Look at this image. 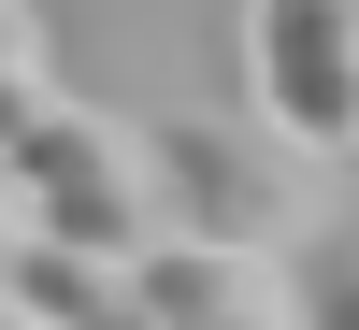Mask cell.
<instances>
[{"instance_id":"obj_1","label":"cell","mask_w":359,"mask_h":330,"mask_svg":"<svg viewBox=\"0 0 359 330\" xmlns=\"http://www.w3.org/2000/svg\"><path fill=\"white\" fill-rule=\"evenodd\" d=\"M158 201H172V245H230V259H302L316 230V158H287L273 130L245 115H158Z\"/></svg>"},{"instance_id":"obj_2","label":"cell","mask_w":359,"mask_h":330,"mask_svg":"<svg viewBox=\"0 0 359 330\" xmlns=\"http://www.w3.org/2000/svg\"><path fill=\"white\" fill-rule=\"evenodd\" d=\"M15 187H29V245H72V259H144L172 245V201H158V144L101 101H57L43 130L15 144Z\"/></svg>"},{"instance_id":"obj_3","label":"cell","mask_w":359,"mask_h":330,"mask_svg":"<svg viewBox=\"0 0 359 330\" xmlns=\"http://www.w3.org/2000/svg\"><path fill=\"white\" fill-rule=\"evenodd\" d=\"M230 115L287 158H359V0H245L230 15Z\"/></svg>"},{"instance_id":"obj_4","label":"cell","mask_w":359,"mask_h":330,"mask_svg":"<svg viewBox=\"0 0 359 330\" xmlns=\"http://www.w3.org/2000/svg\"><path fill=\"white\" fill-rule=\"evenodd\" d=\"M130 330H302V302H287V259L144 245L130 259Z\"/></svg>"},{"instance_id":"obj_5","label":"cell","mask_w":359,"mask_h":330,"mask_svg":"<svg viewBox=\"0 0 359 330\" xmlns=\"http://www.w3.org/2000/svg\"><path fill=\"white\" fill-rule=\"evenodd\" d=\"M15 302H29V330H130V259L15 245Z\"/></svg>"},{"instance_id":"obj_6","label":"cell","mask_w":359,"mask_h":330,"mask_svg":"<svg viewBox=\"0 0 359 330\" xmlns=\"http://www.w3.org/2000/svg\"><path fill=\"white\" fill-rule=\"evenodd\" d=\"M287 302H302V330H359V216L287 259Z\"/></svg>"},{"instance_id":"obj_7","label":"cell","mask_w":359,"mask_h":330,"mask_svg":"<svg viewBox=\"0 0 359 330\" xmlns=\"http://www.w3.org/2000/svg\"><path fill=\"white\" fill-rule=\"evenodd\" d=\"M43 115H57V72H0V158H15Z\"/></svg>"},{"instance_id":"obj_8","label":"cell","mask_w":359,"mask_h":330,"mask_svg":"<svg viewBox=\"0 0 359 330\" xmlns=\"http://www.w3.org/2000/svg\"><path fill=\"white\" fill-rule=\"evenodd\" d=\"M0 72H43V15L29 0H0Z\"/></svg>"},{"instance_id":"obj_9","label":"cell","mask_w":359,"mask_h":330,"mask_svg":"<svg viewBox=\"0 0 359 330\" xmlns=\"http://www.w3.org/2000/svg\"><path fill=\"white\" fill-rule=\"evenodd\" d=\"M15 245H29V187H15V158H0V273H15Z\"/></svg>"},{"instance_id":"obj_10","label":"cell","mask_w":359,"mask_h":330,"mask_svg":"<svg viewBox=\"0 0 359 330\" xmlns=\"http://www.w3.org/2000/svg\"><path fill=\"white\" fill-rule=\"evenodd\" d=\"M0 330H29V302H15V273H0Z\"/></svg>"}]
</instances>
